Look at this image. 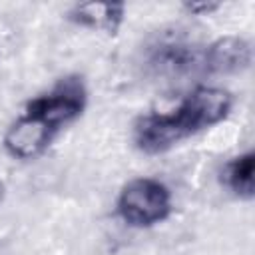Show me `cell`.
<instances>
[{"instance_id":"cell-11","label":"cell","mask_w":255,"mask_h":255,"mask_svg":"<svg viewBox=\"0 0 255 255\" xmlns=\"http://www.w3.org/2000/svg\"><path fill=\"white\" fill-rule=\"evenodd\" d=\"M4 199H6V183L0 179V205H2Z\"/></svg>"},{"instance_id":"cell-8","label":"cell","mask_w":255,"mask_h":255,"mask_svg":"<svg viewBox=\"0 0 255 255\" xmlns=\"http://www.w3.org/2000/svg\"><path fill=\"white\" fill-rule=\"evenodd\" d=\"M66 18L92 32H102L108 36H116L126 22V4L116 2H82L70 6Z\"/></svg>"},{"instance_id":"cell-7","label":"cell","mask_w":255,"mask_h":255,"mask_svg":"<svg viewBox=\"0 0 255 255\" xmlns=\"http://www.w3.org/2000/svg\"><path fill=\"white\" fill-rule=\"evenodd\" d=\"M133 145L145 155H159L183 141L169 112H149L135 120L131 129Z\"/></svg>"},{"instance_id":"cell-5","label":"cell","mask_w":255,"mask_h":255,"mask_svg":"<svg viewBox=\"0 0 255 255\" xmlns=\"http://www.w3.org/2000/svg\"><path fill=\"white\" fill-rule=\"evenodd\" d=\"M56 135H58L56 129H52L46 122L24 110L6 128L2 135V147L12 159L30 161L40 157L50 147Z\"/></svg>"},{"instance_id":"cell-1","label":"cell","mask_w":255,"mask_h":255,"mask_svg":"<svg viewBox=\"0 0 255 255\" xmlns=\"http://www.w3.org/2000/svg\"><path fill=\"white\" fill-rule=\"evenodd\" d=\"M203 48L181 30H161L143 48L141 64L149 78L161 84H185L203 78Z\"/></svg>"},{"instance_id":"cell-4","label":"cell","mask_w":255,"mask_h":255,"mask_svg":"<svg viewBox=\"0 0 255 255\" xmlns=\"http://www.w3.org/2000/svg\"><path fill=\"white\" fill-rule=\"evenodd\" d=\"M88 106V86L82 76L68 74L60 78L50 90L38 94L26 104V112L46 122L60 133L66 126L74 124Z\"/></svg>"},{"instance_id":"cell-9","label":"cell","mask_w":255,"mask_h":255,"mask_svg":"<svg viewBox=\"0 0 255 255\" xmlns=\"http://www.w3.org/2000/svg\"><path fill=\"white\" fill-rule=\"evenodd\" d=\"M221 185L237 199L251 201L255 197V151H241L221 167Z\"/></svg>"},{"instance_id":"cell-3","label":"cell","mask_w":255,"mask_h":255,"mask_svg":"<svg viewBox=\"0 0 255 255\" xmlns=\"http://www.w3.org/2000/svg\"><path fill=\"white\" fill-rule=\"evenodd\" d=\"M233 104L235 100L229 90L211 84H197L173 110H169V114L183 139H187L225 122L231 116Z\"/></svg>"},{"instance_id":"cell-10","label":"cell","mask_w":255,"mask_h":255,"mask_svg":"<svg viewBox=\"0 0 255 255\" xmlns=\"http://www.w3.org/2000/svg\"><path fill=\"white\" fill-rule=\"evenodd\" d=\"M181 8L191 16H209V14L217 12L221 8V4L219 2H185V4H181Z\"/></svg>"},{"instance_id":"cell-6","label":"cell","mask_w":255,"mask_h":255,"mask_svg":"<svg viewBox=\"0 0 255 255\" xmlns=\"http://www.w3.org/2000/svg\"><path fill=\"white\" fill-rule=\"evenodd\" d=\"M253 62V46L241 36H221L203 48L205 76H233L245 72Z\"/></svg>"},{"instance_id":"cell-2","label":"cell","mask_w":255,"mask_h":255,"mask_svg":"<svg viewBox=\"0 0 255 255\" xmlns=\"http://www.w3.org/2000/svg\"><path fill=\"white\" fill-rule=\"evenodd\" d=\"M173 213V193L161 179L133 177L116 197V215L133 229H149Z\"/></svg>"}]
</instances>
